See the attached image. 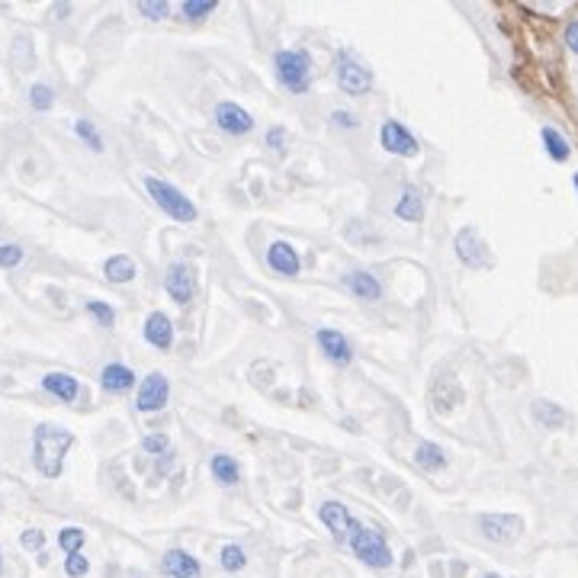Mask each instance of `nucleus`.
I'll return each mask as SVG.
<instances>
[{
	"label": "nucleus",
	"mask_w": 578,
	"mask_h": 578,
	"mask_svg": "<svg viewBox=\"0 0 578 578\" xmlns=\"http://www.w3.org/2000/svg\"><path fill=\"white\" fill-rule=\"evenodd\" d=\"M75 447V434L61 424H39L33 431V463L45 479H59L65 470V456Z\"/></svg>",
	"instance_id": "obj_1"
},
{
	"label": "nucleus",
	"mask_w": 578,
	"mask_h": 578,
	"mask_svg": "<svg viewBox=\"0 0 578 578\" xmlns=\"http://www.w3.org/2000/svg\"><path fill=\"white\" fill-rule=\"evenodd\" d=\"M347 546H351L353 556H357L363 566H369V569H389V566H392V550L385 543V536L373 527H363L360 520H357V527H353L351 543Z\"/></svg>",
	"instance_id": "obj_2"
},
{
	"label": "nucleus",
	"mask_w": 578,
	"mask_h": 578,
	"mask_svg": "<svg viewBox=\"0 0 578 578\" xmlns=\"http://www.w3.org/2000/svg\"><path fill=\"white\" fill-rule=\"evenodd\" d=\"M273 71H277L286 91L305 93L312 84V55L305 49H283L273 59Z\"/></svg>",
	"instance_id": "obj_3"
},
{
	"label": "nucleus",
	"mask_w": 578,
	"mask_h": 578,
	"mask_svg": "<svg viewBox=\"0 0 578 578\" xmlns=\"http://www.w3.org/2000/svg\"><path fill=\"white\" fill-rule=\"evenodd\" d=\"M145 190L161 206V212H168L177 222H196V216H200L184 193L177 190L174 184H168V180H161V177H145Z\"/></svg>",
	"instance_id": "obj_4"
},
{
	"label": "nucleus",
	"mask_w": 578,
	"mask_h": 578,
	"mask_svg": "<svg viewBox=\"0 0 578 578\" xmlns=\"http://www.w3.org/2000/svg\"><path fill=\"white\" fill-rule=\"evenodd\" d=\"M479 534L486 536L488 543H514L524 534V520L518 514H482L479 518Z\"/></svg>",
	"instance_id": "obj_5"
},
{
	"label": "nucleus",
	"mask_w": 578,
	"mask_h": 578,
	"mask_svg": "<svg viewBox=\"0 0 578 578\" xmlns=\"http://www.w3.org/2000/svg\"><path fill=\"white\" fill-rule=\"evenodd\" d=\"M335 71H337L341 91L351 93V97H360V93H367L369 87H373V75H369L367 67L353 59V55H347V51H341L335 59Z\"/></svg>",
	"instance_id": "obj_6"
},
{
	"label": "nucleus",
	"mask_w": 578,
	"mask_h": 578,
	"mask_svg": "<svg viewBox=\"0 0 578 578\" xmlns=\"http://www.w3.org/2000/svg\"><path fill=\"white\" fill-rule=\"evenodd\" d=\"M379 145H383L389 154L395 158H415L421 151L418 139L402 126V123H395V119H385L383 129H379Z\"/></svg>",
	"instance_id": "obj_7"
},
{
	"label": "nucleus",
	"mask_w": 578,
	"mask_h": 578,
	"mask_svg": "<svg viewBox=\"0 0 578 578\" xmlns=\"http://www.w3.org/2000/svg\"><path fill=\"white\" fill-rule=\"evenodd\" d=\"M453 248H456V257H460L466 267H472V270L492 267V251H488L486 241L479 238L476 228H463L460 235H456V241H453Z\"/></svg>",
	"instance_id": "obj_8"
},
{
	"label": "nucleus",
	"mask_w": 578,
	"mask_h": 578,
	"mask_svg": "<svg viewBox=\"0 0 578 578\" xmlns=\"http://www.w3.org/2000/svg\"><path fill=\"white\" fill-rule=\"evenodd\" d=\"M170 399V385L164 373H148L142 379V389H139V399H135V408L139 411H161Z\"/></svg>",
	"instance_id": "obj_9"
},
{
	"label": "nucleus",
	"mask_w": 578,
	"mask_h": 578,
	"mask_svg": "<svg viewBox=\"0 0 578 578\" xmlns=\"http://www.w3.org/2000/svg\"><path fill=\"white\" fill-rule=\"evenodd\" d=\"M319 518H321V524L331 530V536H335L337 543H351V534H353V527H357V518H351V511H347L341 502H325L319 508Z\"/></svg>",
	"instance_id": "obj_10"
},
{
	"label": "nucleus",
	"mask_w": 578,
	"mask_h": 578,
	"mask_svg": "<svg viewBox=\"0 0 578 578\" xmlns=\"http://www.w3.org/2000/svg\"><path fill=\"white\" fill-rule=\"evenodd\" d=\"M216 123H218V129H222V132H228V135H248L254 129L251 113H248L244 107H238V103H232V100H222L216 107Z\"/></svg>",
	"instance_id": "obj_11"
},
{
	"label": "nucleus",
	"mask_w": 578,
	"mask_h": 578,
	"mask_svg": "<svg viewBox=\"0 0 578 578\" xmlns=\"http://www.w3.org/2000/svg\"><path fill=\"white\" fill-rule=\"evenodd\" d=\"M315 341H319L321 353H325L331 363H337V367H347V363L353 360L351 341H347L341 331H335V328H321V331H315Z\"/></svg>",
	"instance_id": "obj_12"
},
{
	"label": "nucleus",
	"mask_w": 578,
	"mask_h": 578,
	"mask_svg": "<svg viewBox=\"0 0 578 578\" xmlns=\"http://www.w3.org/2000/svg\"><path fill=\"white\" fill-rule=\"evenodd\" d=\"M164 289L177 305H190L193 296H196V286H193V273L186 270V264H170L168 277H164Z\"/></svg>",
	"instance_id": "obj_13"
},
{
	"label": "nucleus",
	"mask_w": 578,
	"mask_h": 578,
	"mask_svg": "<svg viewBox=\"0 0 578 578\" xmlns=\"http://www.w3.org/2000/svg\"><path fill=\"white\" fill-rule=\"evenodd\" d=\"M161 572L168 578H200V562L196 556H190L186 550H168L161 559Z\"/></svg>",
	"instance_id": "obj_14"
},
{
	"label": "nucleus",
	"mask_w": 578,
	"mask_h": 578,
	"mask_svg": "<svg viewBox=\"0 0 578 578\" xmlns=\"http://www.w3.org/2000/svg\"><path fill=\"white\" fill-rule=\"evenodd\" d=\"M530 415H534V421L540 424V428L546 431H559V428H569V411L562 408V405L550 402V399H536L534 405H530Z\"/></svg>",
	"instance_id": "obj_15"
},
{
	"label": "nucleus",
	"mask_w": 578,
	"mask_h": 578,
	"mask_svg": "<svg viewBox=\"0 0 578 578\" xmlns=\"http://www.w3.org/2000/svg\"><path fill=\"white\" fill-rule=\"evenodd\" d=\"M344 286H347V293L357 296V299H363V302L383 299V283H379L373 273H367V270H351V273L344 277Z\"/></svg>",
	"instance_id": "obj_16"
},
{
	"label": "nucleus",
	"mask_w": 578,
	"mask_h": 578,
	"mask_svg": "<svg viewBox=\"0 0 578 578\" xmlns=\"http://www.w3.org/2000/svg\"><path fill=\"white\" fill-rule=\"evenodd\" d=\"M145 341L158 351H170L174 344V321L164 315V312H151L148 321H145Z\"/></svg>",
	"instance_id": "obj_17"
},
{
	"label": "nucleus",
	"mask_w": 578,
	"mask_h": 578,
	"mask_svg": "<svg viewBox=\"0 0 578 578\" xmlns=\"http://www.w3.org/2000/svg\"><path fill=\"white\" fill-rule=\"evenodd\" d=\"M267 264H270V270H273V273H280V277H296V273H299V254H296L286 241L270 244Z\"/></svg>",
	"instance_id": "obj_18"
},
{
	"label": "nucleus",
	"mask_w": 578,
	"mask_h": 578,
	"mask_svg": "<svg viewBox=\"0 0 578 578\" xmlns=\"http://www.w3.org/2000/svg\"><path fill=\"white\" fill-rule=\"evenodd\" d=\"M43 389L55 395L59 402H75L77 392H81V383L71 373H49V376H43Z\"/></svg>",
	"instance_id": "obj_19"
},
{
	"label": "nucleus",
	"mask_w": 578,
	"mask_h": 578,
	"mask_svg": "<svg viewBox=\"0 0 578 578\" xmlns=\"http://www.w3.org/2000/svg\"><path fill=\"white\" fill-rule=\"evenodd\" d=\"M100 385L107 392H129L135 385V373L126 363H107L100 373Z\"/></svg>",
	"instance_id": "obj_20"
},
{
	"label": "nucleus",
	"mask_w": 578,
	"mask_h": 578,
	"mask_svg": "<svg viewBox=\"0 0 578 578\" xmlns=\"http://www.w3.org/2000/svg\"><path fill=\"white\" fill-rule=\"evenodd\" d=\"M395 216L402 218V222H421L424 218V202H421L415 186H405L402 190V196L395 202Z\"/></svg>",
	"instance_id": "obj_21"
},
{
	"label": "nucleus",
	"mask_w": 578,
	"mask_h": 578,
	"mask_svg": "<svg viewBox=\"0 0 578 578\" xmlns=\"http://www.w3.org/2000/svg\"><path fill=\"white\" fill-rule=\"evenodd\" d=\"M540 139H543L546 154H550V158H553L556 164H562V161H569L572 148H569V142H566V135H562L559 129L543 126V129H540Z\"/></svg>",
	"instance_id": "obj_22"
},
{
	"label": "nucleus",
	"mask_w": 578,
	"mask_h": 578,
	"mask_svg": "<svg viewBox=\"0 0 578 578\" xmlns=\"http://www.w3.org/2000/svg\"><path fill=\"white\" fill-rule=\"evenodd\" d=\"M415 463H418L424 472H437L447 466V453L437 444H431V440H421L418 450H415Z\"/></svg>",
	"instance_id": "obj_23"
},
{
	"label": "nucleus",
	"mask_w": 578,
	"mask_h": 578,
	"mask_svg": "<svg viewBox=\"0 0 578 578\" xmlns=\"http://www.w3.org/2000/svg\"><path fill=\"white\" fill-rule=\"evenodd\" d=\"M103 273H107L109 283H129V280H135V260L126 257V254H116V257H109L107 264H103Z\"/></svg>",
	"instance_id": "obj_24"
},
{
	"label": "nucleus",
	"mask_w": 578,
	"mask_h": 578,
	"mask_svg": "<svg viewBox=\"0 0 578 578\" xmlns=\"http://www.w3.org/2000/svg\"><path fill=\"white\" fill-rule=\"evenodd\" d=\"M210 470L212 476L222 482V486H235L238 479H241V470H238V460H232L228 453H216L210 460Z\"/></svg>",
	"instance_id": "obj_25"
},
{
	"label": "nucleus",
	"mask_w": 578,
	"mask_h": 578,
	"mask_svg": "<svg viewBox=\"0 0 578 578\" xmlns=\"http://www.w3.org/2000/svg\"><path fill=\"white\" fill-rule=\"evenodd\" d=\"M218 562H222V569L226 572H241L248 566V556L238 543H228L222 546V553H218Z\"/></svg>",
	"instance_id": "obj_26"
},
{
	"label": "nucleus",
	"mask_w": 578,
	"mask_h": 578,
	"mask_svg": "<svg viewBox=\"0 0 578 578\" xmlns=\"http://www.w3.org/2000/svg\"><path fill=\"white\" fill-rule=\"evenodd\" d=\"M87 312H91V319L103 328H113L116 325V309L109 305V302H100V299H91L87 302Z\"/></svg>",
	"instance_id": "obj_27"
},
{
	"label": "nucleus",
	"mask_w": 578,
	"mask_h": 578,
	"mask_svg": "<svg viewBox=\"0 0 578 578\" xmlns=\"http://www.w3.org/2000/svg\"><path fill=\"white\" fill-rule=\"evenodd\" d=\"M59 546L65 550L67 556L81 553V546H84V530H81V527H65L59 534Z\"/></svg>",
	"instance_id": "obj_28"
},
{
	"label": "nucleus",
	"mask_w": 578,
	"mask_h": 578,
	"mask_svg": "<svg viewBox=\"0 0 578 578\" xmlns=\"http://www.w3.org/2000/svg\"><path fill=\"white\" fill-rule=\"evenodd\" d=\"M75 132H77V139L91 145L93 151H103V139H100V132H97V126H93L91 119H77Z\"/></svg>",
	"instance_id": "obj_29"
},
{
	"label": "nucleus",
	"mask_w": 578,
	"mask_h": 578,
	"mask_svg": "<svg viewBox=\"0 0 578 578\" xmlns=\"http://www.w3.org/2000/svg\"><path fill=\"white\" fill-rule=\"evenodd\" d=\"M212 10H216V0H184V17L193 20V23L206 20Z\"/></svg>",
	"instance_id": "obj_30"
},
{
	"label": "nucleus",
	"mask_w": 578,
	"mask_h": 578,
	"mask_svg": "<svg viewBox=\"0 0 578 578\" xmlns=\"http://www.w3.org/2000/svg\"><path fill=\"white\" fill-rule=\"evenodd\" d=\"M29 103H33L36 109H51V103H55V91H51L49 84H33L29 87Z\"/></svg>",
	"instance_id": "obj_31"
},
{
	"label": "nucleus",
	"mask_w": 578,
	"mask_h": 578,
	"mask_svg": "<svg viewBox=\"0 0 578 578\" xmlns=\"http://www.w3.org/2000/svg\"><path fill=\"white\" fill-rule=\"evenodd\" d=\"M23 264V248L20 244H0V267L13 270Z\"/></svg>",
	"instance_id": "obj_32"
},
{
	"label": "nucleus",
	"mask_w": 578,
	"mask_h": 578,
	"mask_svg": "<svg viewBox=\"0 0 578 578\" xmlns=\"http://www.w3.org/2000/svg\"><path fill=\"white\" fill-rule=\"evenodd\" d=\"M139 10H142V17H148V20H164L170 13V7L164 0H142Z\"/></svg>",
	"instance_id": "obj_33"
},
{
	"label": "nucleus",
	"mask_w": 578,
	"mask_h": 578,
	"mask_svg": "<svg viewBox=\"0 0 578 578\" xmlns=\"http://www.w3.org/2000/svg\"><path fill=\"white\" fill-rule=\"evenodd\" d=\"M65 572H67V578H84L87 572H91V562H87L81 553L67 556V559H65Z\"/></svg>",
	"instance_id": "obj_34"
},
{
	"label": "nucleus",
	"mask_w": 578,
	"mask_h": 578,
	"mask_svg": "<svg viewBox=\"0 0 578 578\" xmlns=\"http://www.w3.org/2000/svg\"><path fill=\"white\" fill-rule=\"evenodd\" d=\"M20 543H23V550H29V553H39V550L45 546V534H43V530L29 527V530H23Z\"/></svg>",
	"instance_id": "obj_35"
},
{
	"label": "nucleus",
	"mask_w": 578,
	"mask_h": 578,
	"mask_svg": "<svg viewBox=\"0 0 578 578\" xmlns=\"http://www.w3.org/2000/svg\"><path fill=\"white\" fill-rule=\"evenodd\" d=\"M142 447L148 453H164V450H168V437H164V434H148L142 440Z\"/></svg>",
	"instance_id": "obj_36"
},
{
	"label": "nucleus",
	"mask_w": 578,
	"mask_h": 578,
	"mask_svg": "<svg viewBox=\"0 0 578 578\" xmlns=\"http://www.w3.org/2000/svg\"><path fill=\"white\" fill-rule=\"evenodd\" d=\"M566 45L578 55V20H572V23L566 26Z\"/></svg>",
	"instance_id": "obj_37"
},
{
	"label": "nucleus",
	"mask_w": 578,
	"mask_h": 578,
	"mask_svg": "<svg viewBox=\"0 0 578 578\" xmlns=\"http://www.w3.org/2000/svg\"><path fill=\"white\" fill-rule=\"evenodd\" d=\"M331 123H335V126H344V129H357V119H353L351 113H335Z\"/></svg>",
	"instance_id": "obj_38"
},
{
	"label": "nucleus",
	"mask_w": 578,
	"mask_h": 578,
	"mask_svg": "<svg viewBox=\"0 0 578 578\" xmlns=\"http://www.w3.org/2000/svg\"><path fill=\"white\" fill-rule=\"evenodd\" d=\"M270 148H283V129H270V139H267Z\"/></svg>",
	"instance_id": "obj_39"
},
{
	"label": "nucleus",
	"mask_w": 578,
	"mask_h": 578,
	"mask_svg": "<svg viewBox=\"0 0 578 578\" xmlns=\"http://www.w3.org/2000/svg\"><path fill=\"white\" fill-rule=\"evenodd\" d=\"M482 578H502V575H495V572H488V575H482Z\"/></svg>",
	"instance_id": "obj_40"
},
{
	"label": "nucleus",
	"mask_w": 578,
	"mask_h": 578,
	"mask_svg": "<svg viewBox=\"0 0 578 578\" xmlns=\"http://www.w3.org/2000/svg\"><path fill=\"white\" fill-rule=\"evenodd\" d=\"M0 572H4V556H0Z\"/></svg>",
	"instance_id": "obj_41"
},
{
	"label": "nucleus",
	"mask_w": 578,
	"mask_h": 578,
	"mask_svg": "<svg viewBox=\"0 0 578 578\" xmlns=\"http://www.w3.org/2000/svg\"><path fill=\"white\" fill-rule=\"evenodd\" d=\"M572 184H575V190H578V174H575V180H572Z\"/></svg>",
	"instance_id": "obj_42"
}]
</instances>
